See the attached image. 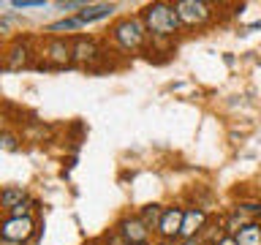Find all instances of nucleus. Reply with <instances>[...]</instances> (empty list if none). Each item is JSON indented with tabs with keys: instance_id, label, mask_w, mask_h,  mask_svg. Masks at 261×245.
I'll use <instances>...</instances> for the list:
<instances>
[{
	"instance_id": "1",
	"label": "nucleus",
	"mask_w": 261,
	"mask_h": 245,
	"mask_svg": "<svg viewBox=\"0 0 261 245\" xmlns=\"http://www.w3.org/2000/svg\"><path fill=\"white\" fill-rule=\"evenodd\" d=\"M139 16H142L147 36H150V52H174L177 38L182 36V22L177 16L174 3L152 0L139 11Z\"/></svg>"
},
{
	"instance_id": "2",
	"label": "nucleus",
	"mask_w": 261,
	"mask_h": 245,
	"mask_svg": "<svg viewBox=\"0 0 261 245\" xmlns=\"http://www.w3.org/2000/svg\"><path fill=\"white\" fill-rule=\"evenodd\" d=\"M106 44H112L120 55H144L150 52V36H147V28L139 14H125L117 16L109 28V36H106Z\"/></svg>"
},
{
	"instance_id": "3",
	"label": "nucleus",
	"mask_w": 261,
	"mask_h": 245,
	"mask_svg": "<svg viewBox=\"0 0 261 245\" xmlns=\"http://www.w3.org/2000/svg\"><path fill=\"white\" fill-rule=\"evenodd\" d=\"M36 68L44 71H63L73 68V36H46L38 46Z\"/></svg>"
},
{
	"instance_id": "4",
	"label": "nucleus",
	"mask_w": 261,
	"mask_h": 245,
	"mask_svg": "<svg viewBox=\"0 0 261 245\" xmlns=\"http://www.w3.org/2000/svg\"><path fill=\"white\" fill-rule=\"evenodd\" d=\"M109 44H103L95 36H73V65L85 71L109 68Z\"/></svg>"
},
{
	"instance_id": "5",
	"label": "nucleus",
	"mask_w": 261,
	"mask_h": 245,
	"mask_svg": "<svg viewBox=\"0 0 261 245\" xmlns=\"http://www.w3.org/2000/svg\"><path fill=\"white\" fill-rule=\"evenodd\" d=\"M38 63V46L33 36H14L3 46V71H24Z\"/></svg>"
},
{
	"instance_id": "6",
	"label": "nucleus",
	"mask_w": 261,
	"mask_h": 245,
	"mask_svg": "<svg viewBox=\"0 0 261 245\" xmlns=\"http://www.w3.org/2000/svg\"><path fill=\"white\" fill-rule=\"evenodd\" d=\"M177 16L182 22V30H207L215 22V6L207 0H177Z\"/></svg>"
},
{
	"instance_id": "7",
	"label": "nucleus",
	"mask_w": 261,
	"mask_h": 245,
	"mask_svg": "<svg viewBox=\"0 0 261 245\" xmlns=\"http://www.w3.org/2000/svg\"><path fill=\"white\" fill-rule=\"evenodd\" d=\"M41 229H44V224L36 215H30V218L3 215L0 218V237L8 242H16V245H36V237Z\"/></svg>"
},
{
	"instance_id": "8",
	"label": "nucleus",
	"mask_w": 261,
	"mask_h": 245,
	"mask_svg": "<svg viewBox=\"0 0 261 245\" xmlns=\"http://www.w3.org/2000/svg\"><path fill=\"white\" fill-rule=\"evenodd\" d=\"M112 229L117 232L125 242H134V245H152L155 240H152V232L144 226V220L136 215V210L130 212V210H125V212H120L117 218H114V224H112Z\"/></svg>"
},
{
	"instance_id": "9",
	"label": "nucleus",
	"mask_w": 261,
	"mask_h": 245,
	"mask_svg": "<svg viewBox=\"0 0 261 245\" xmlns=\"http://www.w3.org/2000/svg\"><path fill=\"white\" fill-rule=\"evenodd\" d=\"M182 215H185V204H179V202L166 204V212H163V218H161V224H158L155 240H161V242H179Z\"/></svg>"
},
{
	"instance_id": "10",
	"label": "nucleus",
	"mask_w": 261,
	"mask_h": 245,
	"mask_svg": "<svg viewBox=\"0 0 261 245\" xmlns=\"http://www.w3.org/2000/svg\"><path fill=\"white\" fill-rule=\"evenodd\" d=\"M212 212L207 207H199V204H188L185 215H182V229H179V240H188V237H199L201 229L210 224Z\"/></svg>"
},
{
	"instance_id": "11",
	"label": "nucleus",
	"mask_w": 261,
	"mask_h": 245,
	"mask_svg": "<svg viewBox=\"0 0 261 245\" xmlns=\"http://www.w3.org/2000/svg\"><path fill=\"white\" fill-rule=\"evenodd\" d=\"M114 11H117V6H114V3H87L76 16H79V22H82V24H93V22L109 19Z\"/></svg>"
},
{
	"instance_id": "12",
	"label": "nucleus",
	"mask_w": 261,
	"mask_h": 245,
	"mask_svg": "<svg viewBox=\"0 0 261 245\" xmlns=\"http://www.w3.org/2000/svg\"><path fill=\"white\" fill-rule=\"evenodd\" d=\"M28 188H22V185H6V188H0V212L3 215H8L16 204H22L24 199H28Z\"/></svg>"
},
{
	"instance_id": "13",
	"label": "nucleus",
	"mask_w": 261,
	"mask_h": 245,
	"mask_svg": "<svg viewBox=\"0 0 261 245\" xmlns=\"http://www.w3.org/2000/svg\"><path fill=\"white\" fill-rule=\"evenodd\" d=\"M163 212H166V204H161V202H147V204H142V207H136V215L144 220V226L150 229L152 234L158 232V224H161Z\"/></svg>"
},
{
	"instance_id": "14",
	"label": "nucleus",
	"mask_w": 261,
	"mask_h": 245,
	"mask_svg": "<svg viewBox=\"0 0 261 245\" xmlns=\"http://www.w3.org/2000/svg\"><path fill=\"white\" fill-rule=\"evenodd\" d=\"M82 28L85 24L79 22V16H63L57 22H49L44 30H46V36H79Z\"/></svg>"
},
{
	"instance_id": "15",
	"label": "nucleus",
	"mask_w": 261,
	"mask_h": 245,
	"mask_svg": "<svg viewBox=\"0 0 261 245\" xmlns=\"http://www.w3.org/2000/svg\"><path fill=\"white\" fill-rule=\"evenodd\" d=\"M201 240L207 242V245H218L223 237H228V232H226V218L223 215H212L210 218V224L201 229Z\"/></svg>"
},
{
	"instance_id": "16",
	"label": "nucleus",
	"mask_w": 261,
	"mask_h": 245,
	"mask_svg": "<svg viewBox=\"0 0 261 245\" xmlns=\"http://www.w3.org/2000/svg\"><path fill=\"white\" fill-rule=\"evenodd\" d=\"M237 245H261V220H250L234 234Z\"/></svg>"
},
{
	"instance_id": "17",
	"label": "nucleus",
	"mask_w": 261,
	"mask_h": 245,
	"mask_svg": "<svg viewBox=\"0 0 261 245\" xmlns=\"http://www.w3.org/2000/svg\"><path fill=\"white\" fill-rule=\"evenodd\" d=\"M55 6L60 8L63 14H68V16H76V14L82 11V8L87 6V0H57Z\"/></svg>"
},
{
	"instance_id": "18",
	"label": "nucleus",
	"mask_w": 261,
	"mask_h": 245,
	"mask_svg": "<svg viewBox=\"0 0 261 245\" xmlns=\"http://www.w3.org/2000/svg\"><path fill=\"white\" fill-rule=\"evenodd\" d=\"M11 22H14V16L11 14H6V16H0V44H8L14 36V28H11Z\"/></svg>"
},
{
	"instance_id": "19",
	"label": "nucleus",
	"mask_w": 261,
	"mask_h": 245,
	"mask_svg": "<svg viewBox=\"0 0 261 245\" xmlns=\"http://www.w3.org/2000/svg\"><path fill=\"white\" fill-rule=\"evenodd\" d=\"M19 142H22V139L16 136L14 131H0V147H3V150H16Z\"/></svg>"
},
{
	"instance_id": "20",
	"label": "nucleus",
	"mask_w": 261,
	"mask_h": 245,
	"mask_svg": "<svg viewBox=\"0 0 261 245\" xmlns=\"http://www.w3.org/2000/svg\"><path fill=\"white\" fill-rule=\"evenodd\" d=\"M46 0H11L14 11H28V8H44Z\"/></svg>"
},
{
	"instance_id": "21",
	"label": "nucleus",
	"mask_w": 261,
	"mask_h": 245,
	"mask_svg": "<svg viewBox=\"0 0 261 245\" xmlns=\"http://www.w3.org/2000/svg\"><path fill=\"white\" fill-rule=\"evenodd\" d=\"M101 240H103V245H134V242H125V240H122V237L114 232V229H109V232H106Z\"/></svg>"
},
{
	"instance_id": "22",
	"label": "nucleus",
	"mask_w": 261,
	"mask_h": 245,
	"mask_svg": "<svg viewBox=\"0 0 261 245\" xmlns=\"http://www.w3.org/2000/svg\"><path fill=\"white\" fill-rule=\"evenodd\" d=\"M177 245H207V242H204L201 237H188V240H179Z\"/></svg>"
},
{
	"instance_id": "23",
	"label": "nucleus",
	"mask_w": 261,
	"mask_h": 245,
	"mask_svg": "<svg viewBox=\"0 0 261 245\" xmlns=\"http://www.w3.org/2000/svg\"><path fill=\"white\" fill-rule=\"evenodd\" d=\"M218 245H237V242H234V237H231V234H228V237H223V240H220Z\"/></svg>"
},
{
	"instance_id": "24",
	"label": "nucleus",
	"mask_w": 261,
	"mask_h": 245,
	"mask_svg": "<svg viewBox=\"0 0 261 245\" xmlns=\"http://www.w3.org/2000/svg\"><path fill=\"white\" fill-rule=\"evenodd\" d=\"M85 245H103V240H101V237H95V240H87Z\"/></svg>"
},
{
	"instance_id": "25",
	"label": "nucleus",
	"mask_w": 261,
	"mask_h": 245,
	"mask_svg": "<svg viewBox=\"0 0 261 245\" xmlns=\"http://www.w3.org/2000/svg\"><path fill=\"white\" fill-rule=\"evenodd\" d=\"M0 131H6V114L0 112Z\"/></svg>"
},
{
	"instance_id": "26",
	"label": "nucleus",
	"mask_w": 261,
	"mask_h": 245,
	"mask_svg": "<svg viewBox=\"0 0 261 245\" xmlns=\"http://www.w3.org/2000/svg\"><path fill=\"white\" fill-rule=\"evenodd\" d=\"M152 245H177V242H161V240H155Z\"/></svg>"
},
{
	"instance_id": "27",
	"label": "nucleus",
	"mask_w": 261,
	"mask_h": 245,
	"mask_svg": "<svg viewBox=\"0 0 261 245\" xmlns=\"http://www.w3.org/2000/svg\"><path fill=\"white\" fill-rule=\"evenodd\" d=\"M0 71H3V46H0Z\"/></svg>"
},
{
	"instance_id": "28",
	"label": "nucleus",
	"mask_w": 261,
	"mask_h": 245,
	"mask_svg": "<svg viewBox=\"0 0 261 245\" xmlns=\"http://www.w3.org/2000/svg\"><path fill=\"white\" fill-rule=\"evenodd\" d=\"M0 245H16V242H8V240H3V237H0Z\"/></svg>"
}]
</instances>
